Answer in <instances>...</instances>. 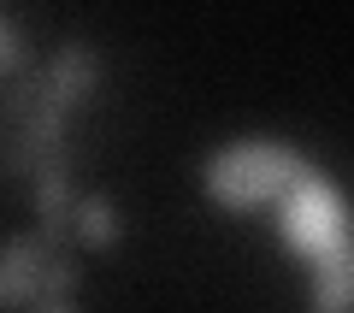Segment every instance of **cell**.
<instances>
[{"label":"cell","instance_id":"2","mask_svg":"<svg viewBox=\"0 0 354 313\" xmlns=\"http://www.w3.org/2000/svg\"><path fill=\"white\" fill-rule=\"evenodd\" d=\"M278 201H283V237H290L307 260H313V254H325V249H337V242H348V213H342V195L325 184V177L301 172Z\"/></svg>","mask_w":354,"mask_h":313},{"label":"cell","instance_id":"4","mask_svg":"<svg viewBox=\"0 0 354 313\" xmlns=\"http://www.w3.org/2000/svg\"><path fill=\"white\" fill-rule=\"evenodd\" d=\"M95 77H101V60L88 48H65L59 60H53V77L41 83V95L53 100V107H71V100H83L88 89H95Z\"/></svg>","mask_w":354,"mask_h":313},{"label":"cell","instance_id":"3","mask_svg":"<svg viewBox=\"0 0 354 313\" xmlns=\"http://www.w3.org/2000/svg\"><path fill=\"white\" fill-rule=\"evenodd\" d=\"M41 260H48V242H36V237H12L6 249H0V301H6V307L36 301Z\"/></svg>","mask_w":354,"mask_h":313},{"label":"cell","instance_id":"6","mask_svg":"<svg viewBox=\"0 0 354 313\" xmlns=\"http://www.w3.org/2000/svg\"><path fill=\"white\" fill-rule=\"evenodd\" d=\"M77 231H83L88 242H113L118 237V219H113L106 201H83V207H77Z\"/></svg>","mask_w":354,"mask_h":313},{"label":"cell","instance_id":"7","mask_svg":"<svg viewBox=\"0 0 354 313\" xmlns=\"http://www.w3.org/2000/svg\"><path fill=\"white\" fill-rule=\"evenodd\" d=\"M12 65H18V30L0 24V71H12Z\"/></svg>","mask_w":354,"mask_h":313},{"label":"cell","instance_id":"5","mask_svg":"<svg viewBox=\"0 0 354 313\" xmlns=\"http://www.w3.org/2000/svg\"><path fill=\"white\" fill-rule=\"evenodd\" d=\"M313 272H319V284H313V301H319V307H342V301L354 296V249H348V242L313 254Z\"/></svg>","mask_w":354,"mask_h":313},{"label":"cell","instance_id":"1","mask_svg":"<svg viewBox=\"0 0 354 313\" xmlns=\"http://www.w3.org/2000/svg\"><path fill=\"white\" fill-rule=\"evenodd\" d=\"M301 172L307 160L290 142H236V148L207 160V195L236 207V213H254V207H272Z\"/></svg>","mask_w":354,"mask_h":313}]
</instances>
